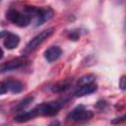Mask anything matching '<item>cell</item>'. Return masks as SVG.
Segmentation results:
<instances>
[{
  "mask_svg": "<svg viewBox=\"0 0 126 126\" xmlns=\"http://www.w3.org/2000/svg\"><path fill=\"white\" fill-rule=\"evenodd\" d=\"M3 57V50H2V48L0 47V59Z\"/></svg>",
  "mask_w": 126,
  "mask_h": 126,
  "instance_id": "obj_15",
  "label": "cell"
},
{
  "mask_svg": "<svg viewBox=\"0 0 126 126\" xmlns=\"http://www.w3.org/2000/svg\"><path fill=\"white\" fill-rule=\"evenodd\" d=\"M94 76L92 75V74H88V75H85V76L81 77L78 80V85L79 86H84V85L94 83Z\"/></svg>",
  "mask_w": 126,
  "mask_h": 126,
  "instance_id": "obj_10",
  "label": "cell"
},
{
  "mask_svg": "<svg viewBox=\"0 0 126 126\" xmlns=\"http://www.w3.org/2000/svg\"><path fill=\"white\" fill-rule=\"evenodd\" d=\"M121 119H116V120H113L112 121V123H119V122H121V121H123L124 120V118H125V116H122V117H120Z\"/></svg>",
  "mask_w": 126,
  "mask_h": 126,
  "instance_id": "obj_14",
  "label": "cell"
},
{
  "mask_svg": "<svg viewBox=\"0 0 126 126\" xmlns=\"http://www.w3.org/2000/svg\"><path fill=\"white\" fill-rule=\"evenodd\" d=\"M61 52L62 51H61L60 47H58V46H51V47L47 48L44 51V58L49 63L54 62V61H56L60 57Z\"/></svg>",
  "mask_w": 126,
  "mask_h": 126,
  "instance_id": "obj_6",
  "label": "cell"
},
{
  "mask_svg": "<svg viewBox=\"0 0 126 126\" xmlns=\"http://www.w3.org/2000/svg\"><path fill=\"white\" fill-rule=\"evenodd\" d=\"M25 64H26V59L25 58H17V59L11 60V61L6 62V63H4L0 66V73L18 69V68L24 66Z\"/></svg>",
  "mask_w": 126,
  "mask_h": 126,
  "instance_id": "obj_5",
  "label": "cell"
},
{
  "mask_svg": "<svg viewBox=\"0 0 126 126\" xmlns=\"http://www.w3.org/2000/svg\"><path fill=\"white\" fill-rule=\"evenodd\" d=\"M55 32V29L54 28H48L42 32H40L38 34H36L27 45V48L26 50L27 51H32L34 49H36L45 39H47L48 37H50Z\"/></svg>",
  "mask_w": 126,
  "mask_h": 126,
  "instance_id": "obj_2",
  "label": "cell"
},
{
  "mask_svg": "<svg viewBox=\"0 0 126 126\" xmlns=\"http://www.w3.org/2000/svg\"><path fill=\"white\" fill-rule=\"evenodd\" d=\"M67 88H68V84H58L52 88V91L53 92H62V91H65Z\"/></svg>",
  "mask_w": 126,
  "mask_h": 126,
  "instance_id": "obj_11",
  "label": "cell"
},
{
  "mask_svg": "<svg viewBox=\"0 0 126 126\" xmlns=\"http://www.w3.org/2000/svg\"><path fill=\"white\" fill-rule=\"evenodd\" d=\"M96 89H97V87L94 83H91V84H88V85H84V86H80V88L75 92V95L81 97V96H84V95H87V94L94 93L96 91Z\"/></svg>",
  "mask_w": 126,
  "mask_h": 126,
  "instance_id": "obj_7",
  "label": "cell"
},
{
  "mask_svg": "<svg viewBox=\"0 0 126 126\" xmlns=\"http://www.w3.org/2000/svg\"><path fill=\"white\" fill-rule=\"evenodd\" d=\"M7 92H8V87L6 82H0V95L6 94Z\"/></svg>",
  "mask_w": 126,
  "mask_h": 126,
  "instance_id": "obj_12",
  "label": "cell"
},
{
  "mask_svg": "<svg viewBox=\"0 0 126 126\" xmlns=\"http://www.w3.org/2000/svg\"><path fill=\"white\" fill-rule=\"evenodd\" d=\"M20 43V37L15 33H8L4 39V45L7 49H14Z\"/></svg>",
  "mask_w": 126,
  "mask_h": 126,
  "instance_id": "obj_8",
  "label": "cell"
},
{
  "mask_svg": "<svg viewBox=\"0 0 126 126\" xmlns=\"http://www.w3.org/2000/svg\"><path fill=\"white\" fill-rule=\"evenodd\" d=\"M60 109V104L57 101L46 102L37 105L32 109L34 115H45V116H53L58 113Z\"/></svg>",
  "mask_w": 126,
  "mask_h": 126,
  "instance_id": "obj_1",
  "label": "cell"
},
{
  "mask_svg": "<svg viewBox=\"0 0 126 126\" xmlns=\"http://www.w3.org/2000/svg\"><path fill=\"white\" fill-rule=\"evenodd\" d=\"M6 84L8 87V91L12 93H20L24 88L23 84L16 80H9L8 82H6Z\"/></svg>",
  "mask_w": 126,
  "mask_h": 126,
  "instance_id": "obj_9",
  "label": "cell"
},
{
  "mask_svg": "<svg viewBox=\"0 0 126 126\" xmlns=\"http://www.w3.org/2000/svg\"><path fill=\"white\" fill-rule=\"evenodd\" d=\"M4 33H5V32H1V33H0V37H1V36H3V34H4Z\"/></svg>",
  "mask_w": 126,
  "mask_h": 126,
  "instance_id": "obj_16",
  "label": "cell"
},
{
  "mask_svg": "<svg viewBox=\"0 0 126 126\" xmlns=\"http://www.w3.org/2000/svg\"><path fill=\"white\" fill-rule=\"evenodd\" d=\"M126 79H125V76H122L121 79H120V82H119V86L121 88V90H125L126 89V83H125Z\"/></svg>",
  "mask_w": 126,
  "mask_h": 126,
  "instance_id": "obj_13",
  "label": "cell"
},
{
  "mask_svg": "<svg viewBox=\"0 0 126 126\" xmlns=\"http://www.w3.org/2000/svg\"><path fill=\"white\" fill-rule=\"evenodd\" d=\"M7 19L21 28L27 27L31 22V18L28 14L21 13L18 10H14V9H11L7 12Z\"/></svg>",
  "mask_w": 126,
  "mask_h": 126,
  "instance_id": "obj_3",
  "label": "cell"
},
{
  "mask_svg": "<svg viewBox=\"0 0 126 126\" xmlns=\"http://www.w3.org/2000/svg\"><path fill=\"white\" fill-rule=\"evenodd\" d=\"M92 117H93V112L91 110L85 108L83 105H79V106L75 107L68 114L67 118H69L73 121H85V120H89Z\"/></svg>",
  "mask_w": 126,
  "mask_h": 126,
  "instance_id": "obj_4",
  "label": "cell"
}]
</instances>
